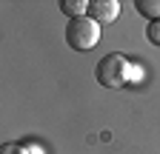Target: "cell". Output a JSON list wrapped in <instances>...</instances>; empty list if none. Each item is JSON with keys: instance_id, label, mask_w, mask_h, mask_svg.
Listing matches in <instances>:
<instances>
[{"instance_id": "cell-1", "label": "cell", "mask_w": 160, "mask_h": 154, "mask_svg": "<svg viewBox=\"0 0 160 154\" xmlns=\"http://www.w3.org/2000/svg\"><path fill=\"white\" fill-rule=\"evenodd\" d=\"M132 69H134V63L129 60L126 54L109 51V54H103L97 60V66H94V80L100 86H106V89H123V86L132 83Z\"/></svg>"}, {"instance_id": "cell-2", "label": "cell", "mask_w": 160, "mask_h": 154, "mask_svg": "<svg viewBox=\"0 0 160 154\" xmlns=\"http://www.w3.org/2000/svg\"><path fill=\"white\" fill-rule=\"evenodd\" d=\"M66 43L74 51H92L100 43V23L92 20L89 14L69 20V26H66Z\"/></svg>"}, {"instance_id": "cell-3", "label": "cell", "mask_w": 160, "mask_h": 154, "mask_svg": "<svg viewBox=\"0 0 160 154\" xmlns=\"http://www.w3.org/2000/svg\"><path fill=\"white\" fill-rule=\"evenodd\" d=\"M120 14V0H92L89 3V17L97 23H114Z\"/></svg>"}, {"instance_id": "cell-4", "label": "cell", "mask_w": 160, "mask_h": 154, "mask_svg": "<svg viewBox=\"0 0 160 154\" xmlns=\"http://www.w3.org/2000/svg\"><path fill=\"white\" fill-rule=\"evenodd\" d=\"M60 12H63L69 20H74V17H83V12L89 14V3L86 0H60Z\"/></svg>"}, {"instance_id": "cell-5", "label": "cell", "mask_w": 160, "mask_h": 154, "mask_svg": "<svg viewBox=\"0 0 160 154\" xmlns=\"http://www.w3.org/2000/svg\"><path fill=\"white\" fill-rule=\"evenodd\" d=\"M134 9L149 20H160V0H134Z\"/></svg>"}, {"instance_id": "cell-6", "label": "cell", "mask_w": 160, "mask_h": 154, "mask_svg": "<svg viewBox=\"0 0 160 154\" xmlns=\"http://www.w3.org/2000/svg\"><path fill=\"white\" fill-rule=\"evenodd\" d=\"M0 154H32V148L26 143H3Z\"/></svg>"}, {"instance_id": "cell-7", "label": "cell", "mask_w": 160, "mask_h": 154, "mask_svg": "<svg viewBox=\"0 0 160 154\" xmlns=\"http://www.w3.org/2000/svg\"><path fill=\"white\" fill-rule=\"evenodd\" d=\"M146 37H149L152 46H160V20H149V26H146Z\"/></svg>"}]
</instances>
